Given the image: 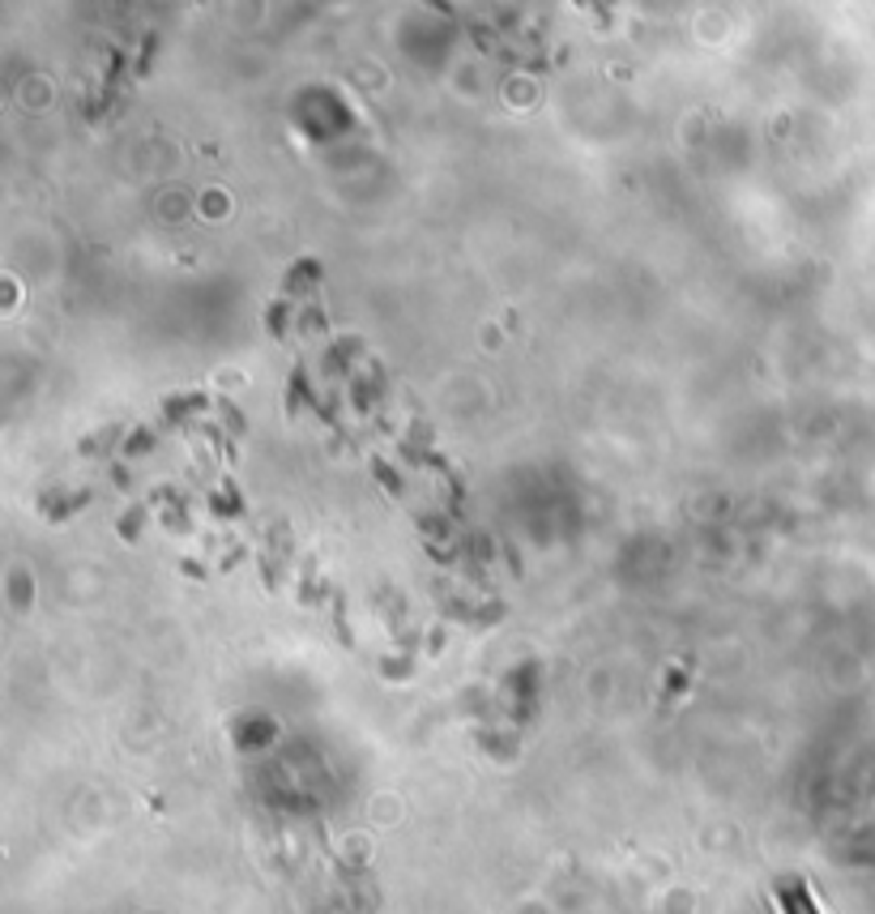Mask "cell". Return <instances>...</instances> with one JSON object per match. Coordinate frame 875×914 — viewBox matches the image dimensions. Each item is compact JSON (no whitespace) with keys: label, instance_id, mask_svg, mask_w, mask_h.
Here are the masks:
<instances>
[{"label":"cell","instance_id":"1","mask_svg":"<svg viewBox=\"0 0 875 914\" xmlns=\"http://www.w3.org/2000/svg\"><path fill=\"white\" fill-rule=\"evenodd\" d=\"M777 902H782V914H820V902L811 898V889L803 880L782 885V889H777Z\"/></svg>","mask_w":875,"mask_h":914}]
</instances>
